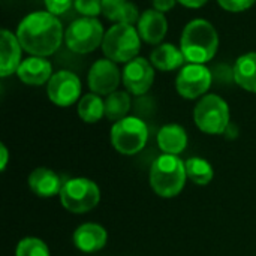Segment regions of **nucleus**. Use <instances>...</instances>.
Instances as JSON below:
<instances>
[{
  "label": "nucleus",
  "mask_w": 256,
  "mask_h": 256,
  "mask_svg": "<svg viewBox=\"0 0 256 256\" xmlns=\"http://www.w3.org/2000/svg\"><path fill=\"white\" fill-rule=\"evenodd\" d=\"M15 34L26 52L39 57L54 54L64 40L60 20L48 10H38L24 16Z\"/></svg>",
  "instance_id": "f257e3e1"
},
{
  "label": "nucleus",
  "mask_w": 256,
  "mask_h": 256,
  "mask_svg": "<svg viewBox=\"0 0 256 256\" xmlns=\"http://www.w3.org/2000/svg\"><path fill=\"white\" fill-rule=\"evenodd\" d=\"M219 48L218 30L204 18L192 20L186 24L180 39V50L188 63L206 64Z\"/></svg>",
  "instance_id": "f03ea898"
},
{
  "label": "nucleus",
  "mask_w": 256,
  "mask_h": 256,
  "mask_svg": "<svg viewBox=\"0 0 256 256\" xmlns=\"http://www.w3.org/2000/svg\"><path fill=\"white\" fill-rule=\"evenodd\" d=\"M188 180L186 165L174 154L159 156L150 168V186L162 198L177 196Z\"/></svg>",
  "instance_id": "7ed1b4c3"
},
{
  "label": "nucleus",
  "mask_w": 256,
  "mask_h": 256,
  "mask_svg": "<svg viewBox=\"0 0 256 256\" xmlns=\"http://www.w3.org/2000/svg\"><path fill=\"white\" fill-rule=\"evenodd\" d=\"M141 40L142 39L134 26L117 22L105 32L102 51L106 58L116 63H129L138 57Z\"/></svg>",
  "instance_id": "20e7f679"
},
{
  "label": "nucleus",
  "mask_w": 256,
  "mask_h": 256,
  "mask_svg": "<svg viewBox=\"0 0 256 256\" xmlns=\"http://www.w3.org/2000/svg\"><path fill=\"white\" fill-rule=\"evenodd\" d=\"M194 120L198 129L208 135H222L231 124L230 106L218 94H206L194 110Z\"/></svg>",
  "instance_id": "39448f33"
},
{
  "label": "nucleus",
  "mask_w": 256,
  "mask_h": 256,
  "mask_svg": "<svg viewBox=\"0 0 256 256\" xmlns=\"http://www.w3.org/2000/svg\"><path fill=\"white\" fill-rule=\"evenodd\" d=\"M99 201H100V190L98 184L82 177L66 180L60 192L62 206L68 212L76 214H82L96 208Z\"/></svg>",
  "instance_id": "423d86ee"
},
{
  "label": "nucleus",
  "mask_w": 256,
  "mask_h": 256,
  "mask_svg": "<svg viewBox=\"0 0 256 256\" xmlns=\"http://www.w3.org/2000/svg\"><path fill=\"white\" fill-rule=\"evenodd\" d=\"M104 26L98 18L81 16L69 24L64 32L66 46L76 54H88L104 42Z\"/></svg>",
  "instance_id": "0eeeda50"
},
{
  "label": "nucleus",
  "mask_w": 256,
  "mask_h": 256,
  "mask_svg": "<svg viewBox=\"0 0 256 256\" xmlns=\"http://www.w3.org/2000/svg\"><path fill=\"white\" fill-rule=\"evenodd\" d=\"M148 141L147 124L138 117H124L114 123L111 129L112 147L126 156L140 153Z\"/></svg>",
  "instance_id": "6e6552de"
},
{
  "label": "nucleus",
  "mask_w": 256,
  "mask_h": 256,
  "mask_svg": "<svg viewBox=\"0 0 256 256\" xmlns=\"http://www.w3.org/2000/svg\"><path fill=\"white\" fill-rule=\"evenodd\" d=\"M212 80V72L206 64L188 63L176 78V88L184 99H198L208 92Z\"/></svg>",
  "instance_id": "1a4fd4ad"
},
{
  "label": "nucleus",
  "mask_w": 256,
  "mask_h": 256,
  "mask_svg": "<svg viewBox=\"0 0 256 256\" xmlns=\"http://www.w3.org/2000/svg\"><path fill=\"white\" fill-rule=\"evenodd\" d=\"M46 93L57 106H70L81 96V80L70 70H58L48 81Z\"/></svg>",
  "instance_id": "9d476101"
},
{
  "label": "nucleus",
  "mask_w": 256,
  "mask_h": 256,
  "mask_svg": "<svg viewBox=\"0 0 256 256\" xmlns=\"http://www.w3.org/2000/svg\"><path fill=\"white\" fill-rule=\"evenodd\" d=\"M122 81L130 94H146L154 81V66L148 60L136 57L126 63L122 72Z\"/></svg>",
  "instance_id": "9b49d317"
},
{
  "label": "nucleus",
  "mask_w": 256,
  "mask_h": 256,
  "mask_svg": "<svg viewBox=\"0 0 256 256\" xmlns=\"http://www.w3.org/2000/svg\"><path fill=\"white\" fill-rule=\"evenodd\" d=\"M122 75L117 68V63L110 58L96 60L88 70V87L96 94H111L117 92Z\"/></svg>",
  "instance_id": "f8f14e48"
},
{
  "label": "nucleus",
  "mask_w": 256,
  "mask_h": 256,
  "mask_svg": "<svg viewBox=\"0 0 256 256\" xmlns=\"http://www.w3.org/2000/svg\"><path fill=\"white\" fill-rule=\"evenodd\" d=\"M136 30L146 44L160 45V42L164 40L168 32V22H166L165 14L156 9L144 10L136 22Z\"/></svg>",
  "instance_id": "ddd939ff"
},
{
  "label": "nucleus",
  "mask_w": 256,
  "mask_h": 256,
  "mask_svg": "<svg viewBox=\"0 0 256 256\" xmlns=\"http://www.w3.org/2000/svg\"><path fill=\"white\" fill-rule=\"evenodd\" d=\"M22 46L15 33L3 28L0 33V76L6 78L16 74L21 64Z\"/></svg>",
  "instance_id": "4468645a"
},
{
  "label": "nucleus",
  "mask_w": 256,
  "mask_h": 256,
  "mask_svg": "<svg viewBox=\"0 0 256 256\" xmlns=\"http://www.w3.org/2000/svg\"><path fill=\"white\" fill-rule=\"evenodd\" d=\"M16 75L27 86H42L48 82L54 74L48 58L39 56H30L21 62Z\"/></svg>",
  "instance_id": "2eb2a0df"
},
{
  "label": "nucleus",
  "mask_w": 256,
  "mask_h": 256,
  "mask_svg": "<svg viewBox=\"0 0 256 256\" xmlns=\"http://www.w3.org/2000/svg\"><path fill=\"white\" fill-rule=\"evenodd\" d=\"M63 184V178L48 168H36L28 176V188L39 198H51L60 195Z\"/></svg>",
  "instance_id": "dca6fc26"
},
{
  "label": "nucleus",
  "mask_w": 256,
  "mask_h": 256,
  "mask_svg": "<svg viewBox=\"0 0 256 256\" xmlns=\"http://www.w3.org/2000/svg\"><path fill=\"white\" fill-rule=\"evenodd\" d=\"M108 240V234L104 226L98 224H82L80 225L74 236L72 242L75 248L84 254H93L100 250Z\"/></svg>",
  "instance_id": "f3484780"
},
{
  "label": "nucleus",
  "mask_w": 256,
  "mask_h": 256,
  "mask_svg": "<svg viewBox=\"0 0 256 256\" xmlns=\"http://www.w3.org/2000/svg\"><path fill=\"white\" fill-rule=\"evenodd\" d=\"M184 56L174 44H160L150 54V63L162 72L176 70L184 66Z\"/></svg>",
  "instance_id": "a211bd4d"
},
{
  "label": "nucleus",
  "mask_w": 256,
  "mask_h": 256,
  "mask_svg": "<svg viewBox=\"0 0 256 256\" xmlns=\"http://www.w3.org/2000/svg\"><path fill=\"white\" fill-rule=\"evenodd\" d=\"M158 146L164 154H180L188 147V134L180 124H165L158 132Z\"/></svg>",
  "instance_id": "6ab92c4d"
},
{
  "label": "nucleus",
  "mask_w": 256,
  "mask_h": 256,
  "mask_svg": "<svg viewBox=\"0 0 256 256\" xmlns=\"http://www.w3.org/2000/svg\"><path fill=\"white\" fill-rule=\"evenodd\" d=\"M232 76L237 86L256 93V52H248L237 58L232 68Z\"/></svg>",
  "instance_id": "aec40b11"
},
{
  "label": "nucleus",
  "mask_w": 256,
  "mask_h": 256,
  "mask_svg": "<svg viewBox=\"0 0 256 256\" xmlns=\"http://www.w3.org/2000/svg\"><path fill=\"white\" fill-rule=\"evenodd\" d=\"M78 116L86 123H96L105 117V100L96 93L84 94L78 102Z\"/></svg>",
  "instance_id": "412c9836"
},
{
  "label": "nucleus",
  "mask_w": 256,
  "mask_h": 256,
  "mask_svg": "<svg viewBox=\"0 0 256 256\" xmlns=\"http://www.w3.org/2000/svg\"><path fill=\"white\" fill-rule=\"evenodd\" d=\"M130 110V96L129 92H114L105 99V117L111 122H118L128 117Z\"/></svg>",
  "instance_id": "4be33fe9"
},
{
  "label": "nucleus",
  "mask_w": 256,
  "mask_h": 256,
  "mask_svg": "<svg viewBox=\"0 0 256 256\" xmlns=\"http://www.w3.org/2000/svg\"><path fill=\"white\" fill-rule=\"evenodd\" d=\"M186 174L188 178L198 184V186H206L213 180V166L210 165L208 160L202 158H190L186 160Z\"/></svg>",
  "instance_id": "5701e85b"
},
{
  "label": "nucleus",
  "mask_w": 256,
  "mask_h": 256,
  "mask_svg": "<svg viewBox=\"0 0 256 256\" xmlns=\"http://www.w3.org/2000/svg\"><path fill=\"white\" fill-rule=\"evenodd\" d=\"M15 256H50V250L42 240L34 237H27L18 243Z\"/></svg>",
  "instance_id": "b1692460"
},
{
  "label": "nucleus",
  "mask_w": 256,
  "mask_h": 256,
  "mask_svg": "<svg viewBox=\"0 0 256 256\" xmlns=\"http://www.w3.org/2000/svg\"><path fill=\"white\" fill-rule=\"evenodd\" d=\"M100 2H102V15L116 24L120 22L128 0H100Z\"/></svg>",
  "instance_id": "393cba45"
},
{
  "label": "nucleus",
  "mask_w": 256,
  "mask_h": 256,
  "mask_svg": "<svg viewBox=\"0 0 256 256\" xmlns=\"http://www.w3.org/2000/svg\"><path fill=\"white\" fill-rule=\"evenodd\" d=\"M74 8L81 16L96 18L99 14H102V2L100 0H75Z\"/></svg>",
  "instance_id": "a878e982"
},
{
  "label": "nucleus",
  "mask_w": 256,
  "mask_h": 256,
  "mask_svg": "<svg viewBox=\"0 0 256 256\" xmlns=\"http://www.w3.org/2000/svg\"><path fill=\"white\" fill-rule=\"evenodd\" d=\"M44 3H45L46 10L57 16V15L68 12L74 6L75 0H44Z\"/></svg>",
  "instance_id": "bb28decb"
},
{
  "label": "nucleus",
  "mask_w": 256,
  "mask_h": 256,
  "mask_svg": "<svg viewBox=\"0 0 256 256\" xmlns=\"http://www.w3.org/2000/svg\"><path fill=\"white\" fill-rule=\"evenodd\" d=\"M256 0H218V3L230 12H243L255 4Z\"/></svg>",
  "instance_id": "cd10ccee"
},
{
  "label": "nucleus",
  "mask_w": 256,
  "mask_h": 256,
  "mask_svg": "<svg viewBox=\"0 0 256 256\" xmlns=\"http://www.w3.org/2000/svg\"><path fill=\"white\" fill-rule=\"evenodd\" d=\"M176 3H177V0H153V9H156L162 14H166L176 6Z\"/></svg>",
  "instance_id": "c85d7f7f"
},
{
  "label": "nucleus",
  "mask_w": 256,
  "mask_h": 256,
  "mask_svg": "<svg viewBox=\"0 0 256 256\" xmlns=\"http://www.w3.org/2000/svg\"><path fill=\"white\" fill-rule=\"evenodd\" d=\"M180 4L186 6V8H192V9H198L201 6H204L208 0H177Z\"/></svg>",
  "instance_id": "c756f323"
},
{
  "label": "nucleus",
  "mask_w": 256,
  "mask_h": 256,
  "mask_svg": "<svg viewBox=\"0 0 256 256\" xmlns=\"http://www.w3.org/2000/svg\"><path fill=\"white\" fill-rule=\"evenodd\" d=\"M0 153H2L0 170H2V171H4V168H6V164H8V158H9V154H8V148L4 147V144H2V146H0Z\"/></svg>",
  "instance_id": "7c9ffc66"
}]
</instances>
